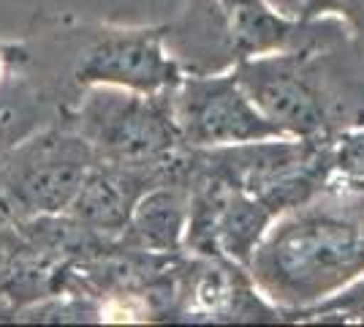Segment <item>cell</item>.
Returning a JSON list of instances; mask_svg holds the SVG:
<instances>
[{"instance_id":"cell-13","label":"cell","mask_w":364,"mask_h":327,"mask_svg":"<svg viewBox=\"0 0 364 327\" xmlns=\"http://www.w3.org/2000/svg\"><path fill=\"white\" fill-rule=\"evenodd\" d=\"M302 322L364 325V276L302 313Z\"/></svg>"},{"instance_id":"cell-6","label":"cell","mask_w":364,"mask_h":327,"mask_svg":"<svg viewBox=\"0 0 364 327\" xmlns=\"http://www.w3.org/2000/svg\"><path fill=\"white\" fill-rule=\"evenodd\" d=\"M71 82L82 93L92 85H112L136 93L177 90L185 74L168 52L164 25L122 28L104 25L71 33Z\"/></svg>"},{"instance_id":"cell-5","label":"cell","mask_w":364,"mask_h":327,"mask_svg":"<svg viewBox=\"0 0 364 327\" xmlns=\"http://www.w3.org/2000/svg\"><path fill=\"white\" fill-rule=\"evenodd\" d=\"M95 161L90 142L71 123L41 125L0 153V207L19 221L63 216Z\"/></svg>"},{"instance_id":"cell-11","label":"cell","mask_w":364,"mask_h":327,"mask_svg":"<svg viewBox=\"0 0 364 327\" xmlns=\"http://www.w3.org/2000/svg\"><path fill=\"white\" fill-rule=\"evenodd\" d=\"M191 218V191L180 180L150 188L128 218L120 240L150 254H182Z\"/></svg>"},{"instance_id":"cell-15","label":"cell","mask_w":364,"mask_h":327,"mask_svg":"<svg viewBox=\"0 0 364 327\" xmlns=\"http://www.w3.org/2000/svg\"><path fill=\"white\" fill-rule=\"evenodd\" d=\"M332 16L348 28L353 44L364 55V0H307L302 19Z\"/></svg>"},{"instance_id":"cell-8","label":"cell","mask_w":364,"mask_h":327,"mask_svg":"<svg viewBox=\"0 0 364 327\" xmlns=\"http://www.w3.org/2000/svg\"><path fill=\"white\" fill-rule=\"evenodd\" d=\"M171 322H286L250 270L226 256L182 251L174 267Z\"/></svg>"},{"instance_id":"cell-9","label":"cell","mask_w":364,"mask_h":327,"mask_svg":"<svg viewBox=\"0 0 364 327\" xmlns=\"http://www.w3.org/2000/svg\"><path fill=\"white\" fill-rule=\"evenodd\" d=\"M182 153L171 158L168 164H155V167L98 158L79 188L68 216H74L92 232L120 237L134 207L150 188L161 186L166 180H180Z\"/></svg>"},{"instance_id":"cell-2","label":"cell","mask_w":364,"mask_h":327,"mask_svg":"<svg viewBox=\"0 0 364 327\" xmlns=\"http://www.w3.org/2000/svg\"><path fill=\"white\" fill-rule=\"evenodd\" d=\"M234 74L286 137L334 140L364 115V55L353 38L245 58Z\"/></svg>"},{"instance_id":"cell-10","label":"cell","mask_w":364,"mask_h":327,"mask_svg":"<svg viewBox=\"0 0 364 327\" xmlns=\"http://www.w3.org/2000/svg\"><path fill=\"white\" fill-rule=\"evenodd\" d=\"M166 28V44L182 74H220L242 61L220 0H188Z\"/></svg>"},{"instance_id":"cell-12","label":"cell","mask_w":364,"mask_h":327,"mask_svg":"<svg viewBox=\"0 0 364 327\" xmlns=\"http://www.w3.org/2000/svg\"><path fill=\"white\" fill-rule=\"evenodd\" d=\"M16 322H46V325H65V322H107V306L104 300L85 292H55L49 297H41L31 306L19 308Z\"/></svg>"},{"instance_id":"cell-4","label":"cell","mask_w":364,"mask_h":327,"mask_svg":"<svg viewBox=\"0 0 364 327\" xmlns=\"http://www.w3.org/2000/svg\"><path fill=\"white\" fill-rule=\"evenodd\" d=\"M63 120L74 125L104 161L155 167L185 150L174 115V90L136 93L92 85L79 93Z\"/></svg>"},{"instance_id":"cell-3","label":"cell","mask_w":364,"mask_h":327,"mask_svg":"<svg viewBox=\"0 0 364 327\" xmlns=\"http://www.w3.org/2000/svg\"><path fill=\"white\" fill-rule=\"evenodd\" d=\"M191 158L198 172L261 199L277 218L337 180L334 140L269 137L210 150L191 147Z\"/></svg>"},{"instance_id":"cell-1","label":"cell","mask_w":364,"mask_h":327,"mask_svg":"<svg viewBox=\"0 0 364 327\" xmlns=\"http://www.w3.org/2000/svg\"><path fill=\"white\" fill-rule=\"evenodd\" d=\"M250 276L286 322L364 276V188L334 183L274 221L250 259Z\"/></svg>"},{"instance_id":"cell-17","label":"cell","mask_w":364,"mask_h":327,"mask_svg":"<svg viewBox=\"0 0 364 327\" xmlns=\"http://www.w3.org/2000/svg\"><path fill=\"white\" fill-rule=\"evenodd\" d=\"M0 322H16V308L3 297H0Z\"/></svg>"},{"instance_id":"cell-16","label":"cell","mask_w":364,"mask_h":327,"mask_svg":"<svg viewBox=\"0 0 364 327\" xmlns=\"http://www.w3.org/2000/svg\"><path fill=\"white\" fill-rule=\"evenodd\" d=\"M264 3L269 9H274L277 14L291 16V19H302L304 6H307V0H264Z\"/></svg>"},{"instance_id":"cell-14","label":"cell","mask_w":364,"mask_h":327,"mask_svg":"<svg viewBox=\"0 0 364 327\" xmlns=\"http://www.w3.org/2000/svg\"><path fill=\"white\" fill-rule=\"evenodd\" d=\"M334 167L343 180H364V115L334 137Z\"/></svg>"},{"instance_id":"cell-7","label":"cell","mask_w":364,"mask_h":327,"mask_svg":"<svg viewBox=\"0 0 364 327\" xmlns=\"http://www.w3.org/2000/svg\"><path fill=\"white\" fill-rule=\"evenodd\" d=\"M174 115L185 147L193 150L286 137L256 107L234 68L182 79L174 90Z\"/></svg>"}]
</instances>
